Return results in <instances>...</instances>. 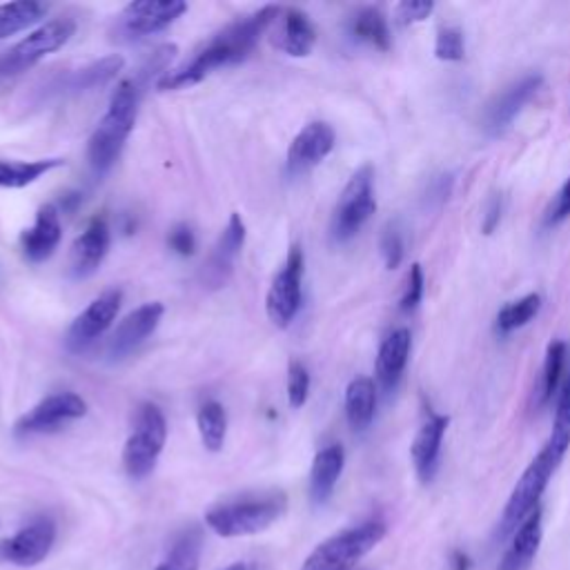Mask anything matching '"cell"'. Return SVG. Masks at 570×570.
Returning <instances> with one entry per match:
<instances>
[{
	"label": "cell",
	"instance_id": "6da1fadb",
	"mask_svg": "<svg viewBox=\"0 0 570 570\" xmlns=\"http://www.w3.org/2000/svg\"><path fill=\"white\" fill-rule=\"evenodd\" d=\"M174 54H176L174 45L159 47L132 79L123 81L116 88L105 116L98 120L96 130L92 132L90 141H88V163H90V170L94 172V176L107 174L114 167V163L118 161L125 143H128V139L135 130L143 90L148 88V83L152 81L154 74L163 77L170 72L167 66L172 62Z\"/></svg>",
	"mask_w": 570,
	"mask_h": 570
},
{
	"label": "cell",
	"instance_id": "7a4b0ae2",
	"mask_svg": "<svg viewBox=\"0 0 570 570\" xmlns=\"http://www.w3.org/2000/svg\"><path fill=\"white\" fill-rule=\"evenodd\" d=\"M281 10L275 5L261 8L259 12L243 16L228 27H223L219 34H214L185 66L170 70L156 81V88L161 92H174L185 90L201 83L212 72L236 66L247 54L255 49L261 40V36L277 23Z\"/></svg>",
	"mask_w": 570,
	"mask_h": 570
},
{
	"label": "cell",
	"instance_id": "3957f363",
	"mask_svg": "<svg viewBox=\"0 0 570 570\" xmlns=\"http://www.w3.org/2000/svg\"><path fill=\"white\" fill-rule=\"evenodd\" d=\"M568 449H570L568 439L550 434L548 443L539 451V455L528 464V468L520 477L517 486L513 488L509 503H505L501 522H499V531H497L499 539L511 537L524 524V520L535 509H539V499H542L544 490L548 488V481L552 479V475L559 468Z\"/></svg>",
	"mask_w": 570,
	"mask_h": 570
},
{
	"label": "cell",
	"instance_id": "277c9868",
	"mask_svg": "<svg viewBox=\"0 0 570 570\" xmlns=\"http://www.w3.org/2000/svg\"><path fill=\"white\" fill-rule=\"evenodd\" d=\"M288 509V499L281 492L264 497H245L217 505L208 515L206 524L219 537H247L268 531L275 522L283 517Z\"/></svg>",
	"mask_w": 570,
	"mask_h": 570
},
{
	"label": "cell",
	"instance_id": "5b68a950",
	"mask_svg": "<svg viewBox=\"0 0 570 570\" xmlns=\"http://www.w3.org/2000/svg\"><path fill=\"white\" fill-rule=\"evenodd\" d=\"M388 526L379 520L341 531L316 546L301 570H352L374 546L382 544Z\"/></svg>",
	"mask_w": 570,
	"mask_h": 570
},
{
	"label": "cell",
	"instance_id": "8992f818",
	"mask_svg": "<svg viewBox=\"0 0 570 570\" xmlns=\"http://www.w3.org/2000/svg\"><path fill=\"white\" fill-rule=\"evenodd\" d=\"M167 441V421L159 406L143 404L137 410L135 430L125 441L123 468L132 479H146L156 468V462Z\"/></svg>",
	"mask_w": 570,
	"mask_h": 570
},
{
	"label": "cell",
	"instance_id": "52a82bcc",
	"mask_svg": "<svg viewBox=\"0 0 570 570\" xmlns=\"http://www.w3.org/2000/svg\"><path fill=\"white\" fill-rule=\"evenodd\" d=\"M74 34H77L74 19L62 16L43 23L0 58V77H16L27 72L45 56L58 51L60 47H66Z\"/></svg>",
	"mask_w": 570,
	"mask_h": 570
},
{
	"label": "cell",
	"instance_id": "ba28073f",
	"mask_svg": "<svg viewBox=\"0 0 570 570\" xmlns=\"http://www.w3.org/2000/svg\"><path fill=\"white\" fill-rule=\"evenodd\" d=\"M374 210V170L372 165H363L346 183L344 193L335 206L330 223L333 239L339 243L350 241L370 221Z\"/></svg>",
	"mask_w": 570,
	"mask_h": 570
},
{
	"label": "cell",
	"instance_id": "9c48e42d",
	"mask_svg": "<svg viewBox=\"0 0 570 570\" xmlns=\"http://www.w3.org/2000/svg\"><path fill=\"white\" fill-rule=\"evenodd\" d=\"M187 12L183 0H139L125 8L114 21V38L135 43L167 30Z\"/></svg>",
	"mask_w": 570,
	"mask_h": 570
},
{
	"label": "cell",
	"instance_id": "30bf717a",
	"mask_svg": "<svg viewBox=\"0 0 570 570\" xmlns=\"http://www.w3.org/2000/svg\"><path fill=\"white\" fill-rule=\"evenodd\" d=\"M303 272H305V261L303 252L299 245H292L288 252L286 266L281 272L275 277L268 296H266V312L268 319L277 328H288L294 316L301 310L303 301Z\"/></svg>",
	"mask_w": 570,
	"mask_h": 570
},
{
	"label": "cell",
	"instance_id": "8fae6325",
	"mask_svg": "<svg viewBox=\"0 0 570 570\" xmlns=\"http://www.w3.org/2000/svg\"><path fill=\"white\" fill-rule=\"evenodd\" d=\"M88 415V402L77 393H58L38 402L27 410L14 426L16 437H32L43 432H54L70 421Z\"/></svg>",
	"mask_w": 570,
	"mask_h": 570
},
{
	"label": "cell",
	"instance_id": "7c38bea8",
	"mask_svg": "<svg viewBox=\"0 0 570 570\" xmlns=\"http://www.w3.org/2000/svg\"><path fill=\"white\" fill-rule=\"evenodd\" d=\"M120 301H123L120 290H107L98 299H94L72 322L70 330L66 335L68 350L74 354H81L88 348H92L116 322Z\"/></svg>",
	"mask_w": 570,
	"mask_h": 570
},
{
	"label": "cell",
	"instance_id": "4fadbf2b",
	"mask_svg": "<svg viewBox=\"0 0 570 570\" xmlns=\"http://www.w3.org/2000/svg\"><path fill=\"white\" fill-rule=\"evenodd\" d=\"M245 234L247 232L241 214H232L201 270V281L208 290H221L228 286L234 275V264L243 249Z\"/></svg>",
	"mask_w": 570,
	"mask_h": 570
},
{
	"label": "cell",
	"instance_id": "5bb4252c",
	"mask_svg": "<svg viewBox=\"0 0 570 570\" xmlns=\"http://www.w3.org/2000/svg\"><path fill=\"white\" fill-rule=\"evenodd\" d=\"M56 542V524L49 517H40L19 531L14 537L0 542V561L21 568H32L45 561Z\"/></svg>",
	"mask_w": 570,
	"mask_h": 570
},
{
	"label": "cell",
	"instance_id": "9a60e30c",
	"mask_svg": "<svg viewBox=\"0 0 570 570\" xmlns=\"http://www.w3.org/2000/svg\"><path fill=\"white\" fill-rule=\"evenodd\" d=\"M163 312H165L163 303L152 301V303H143L141 307H137L135 312L125 316L109 339V346H107L109 359L112 361L125 359L128 354H132L141 344H146L159 328V324L163 319Z\"/></svg>",
	"mask_w": 570,
	"mask_h": 570
},
{
	"label": "cell",
	"instance_id": "2e32d148",
	"mask_svg": "<svg viewBox=\"0 0 570 570\" xmlns=\"http://www.w3.org/2000/svg\"><path fill=\"white\" fill-rule=\"evenodd\" d=\"M335 130L324 120L307 123L288 148V174L299 176L319 165L335 150Z\"/></svg>",
	"mask_w": 570,
	"mask_h": 570
},
{
	"label": "cell",
	"instance_id": "e0dca14e",
	"mask_svg": "<svg viewBox=\"0 0 570 570\" xmlns=\"http://www.w3.org/2000/svg\"><path fill=\"white\" fill-rule=\"evenodd\" d=\"M112 245V232L105 217H94L88 228L77 236L70 249V275L77 281L94 277Z\"/></svg>",
	"mask_w": 570,
	"mask_h": 570
},
{
	"label": "cell",
	"instance_id": "ac0fdd59",
	"mask_svg": "<svg viewBox=\"0 0 570 570\" xmlns=\"http://www.w3.org/2000/svg\"><path fill=\"white\" fill-rule=\"evenodd\" d=\"M451 419L443 415H430V419L419 428L415 441H412V462L417 477L423 484H430L439 468V455H441V441L449 430Z\"/></svg>",
	"mask_w": 570,
	"mask_h": 570
},
{
	"label": "cell",
	"instance_id": "d6986e66",
	"mask_svg": "<svg viewBox=\"0 0 570 570\" xmlns=\"http://www.w3.org/2000/svg\"><path fill=\"white\" fill-rule=\"evenodd\" d=\"M60 236H62V225L56 206H43L36 214L34 225L23 232L21 239L23 255L32 264H43L54 255V249L60 243Z\"/></svg>",
	"mask_w": 570,
	"mask_h": 570
},
{
	"label": "cell",
	"instance_id": "ffe728a7",
	"mask_svg": "<svg viewBox=\"0 0 570 570\" xmlns=\"http://www.w3.org/2000/svg\"><path fill=\"white\" fill-rule=\"evenodd\" d=\"M544 537V513L535 509L524 524L513 533V542L509 550L503 552L497 570H528L535 561Z\"/></svg>",
	"mask_w": 570,
	"mask_h": 570
},
{
	"label": "cell",
	"instance_id": "44dd1931",
	"mask_svg": "<svg viewBox=\"0 0 570 570\" xmlns=\"http://www.w3.org/2000/svg\"><path fill=\"white\" fill-rule=\"evenodd\" d=\"M410 346H412V335L410 330L406 328H399L395 330L393 335H388L382 344V348H379V354H376V382L382 384L384 391H395L399 379L406 370V363H408V357H410Z\"/></svg>",
	"mask_w": 570,
	"mask_h": 570
},
{
	"label": "cell",
	"instance_id": "7402d4cb",
	"mask_svg": "<svg viewBox=\"0 0 570 570\" xmlns=\"http://www.w3.org/2000/svg\"><path fill=\"white\" fill-rule=\"evenodd\" d=\"M316 32L310 19L301 10H286L277 19V34L272 38V45L288 56L303 58L314 49Z\"/></svg>",
	"mask_w": 570,
	"mask_h": 570
},
{
	"label": "cell",
	"instance_id": "603a6c76",
	"mask_svg": "<svg viewBox=\"0 0 570 570\" xmlns=\"http://www.w3.org/2000/svg\"><path fill=\"white\" fill-rule=\"evenodd\" d=\"M542 88V77H526L520 83H515L511 90H505L488 109V132L501 135L509 125L515 120V116L522 112V107L537 94Z\"/></svg>",
	"mask_w": 570,
	"mask_h": 570
},
{
	"label": "cell",
	"instance_id": "cb8c5ba5",
	"mask_svg": "<svg viewBox=\"0 0 570 570\" xmlns=\"http://www.w3.org/2000/svg\"><path fill=\"white\" fill-rule=\"evenodd\" d=\"M344 464L346 453L341 443H333V446L316 453L310 468V497L314 503H326L333 497L344 473Z\"/></svg>",
	"mask_w": 570,
	"mask_h": 570
},
{
	"label": "cell",
	"instance_id": "d4e9b609",
	"mask_svg": "<svg viewBox=\"0 0 570 570\" xmlns=\"http://www.w3.org/2000/svg\"><path fill=\"white\" fill-rule=\"evenodd\" d=\"M376 410V386L370 376H357L346 388V419L352 430H365Z\"/></svg>",
	"mask_w": 570,
	"mask_h": 570
},
{
	"label": "cell",
	"instance_id": "484cf974",
	"mask_svg": "<svg viewBox=\"0 0 570 570\" xmlns=\"http://www.w3.org/2000/svg\"><path fill=\"white\" fill-rule=\"evenodd\" d=\"M203 555V531L199 526L185 528L154 570H199Z\"/></svg>",
	"mask_w": 570,
	"mask_h": 570
},
{
	"label": "cell",
	"instance_id": "4316f807",
	"mask_svg": "<svg viewBox=\"0 0 570 570\" xmlns=\"http://www.w3.org/2000/svg\"><path fill=\"white\" fill-rule=\"evenodd\" d=\"M125 68V58L120 54H112V56H105L96 62H92V66L70 74L66 79V90L62 92H72V94H79V92H90V90H98L107 83H112L118 72Z\"/></svg>",
	"mask_w": 570,
	"mask_h": 570
},
{
	"label": "cell",
	"instance_id": "83f0119b",
	"mask_svg": "<svg viewBox=\"0 0 570 570\" xmlns=\"http://www.w3.org/2000/svg\"><path fill=\"white\" fill-rule=\"evenodd\" d=\"M350 34L354 40L372 45L374 49L388 51L391 49V30L386 16L379 12L376 8H365L359 10L350 19Z\"/></svg>",
	"mask_w": 570,
	"mask_h": 570
},
{
	"label": "cell",
	"instance_id": "f1b7e54d",
	"mask_svg": "<svg viewBox=\"0 0 570 570\" xmlns=\"http://www.w3.org/2000/svg\"><path fill=\"white\" fill-rule=\"evenodd\" d=\"M62 159H38V161H0V187L21 189L36 183L47 172L60 167Z\"/></svg>",
	"mask_w": 570,
	"mask_h": 570
},
{
	"label": "cell",
	"instance_id": "f546056e",
	"mask_svg": "<svg viewBox=\"0 0 570 570\" xmlns=\"http://www.w3.org/2000/svg\"><path fill=\"white\" fill-rule=\"evenodd\" d=\"M47 14V5L36 0H19V3L0 5V40L10 38L30 25L38 23Z\"/></svg>",
	"mask_w": 570,
	"mask_h": 570
},
{
	"label": "cell",
	"instance_id": "4dcf8cb0",
	"mask_svg": "<svg viewBox=\"0 0 570 570\" xmlns=\"http://www.w3.org/2000/svg\"><path fill=\"white\" fill-rule=\"evenodd\" d=\"M197 426H199V434L206 451L210 453H219L225 443V434H228V412L219 402H206L199 408L197 415Z\"/></svg>",
	"mask_w": 570,
	"mask_h": 570
},
{
	"label": "cell",
	"instance_id": "1f68e13d",
	"mask_svg": "<svg viewBox=\"0 0 570 570\" xmlns=\"http://www.w3.org/2000/svg\"><path fill=\"white\" fill-rule=\"evenodd\" d=\"M539 307H542V296L537 292L526 294L524 299H520L515 303H509L497 314V330L501 335H509V333L524 328L526 324H531L535 319Z\"/></svg>",
	"mask_w": 570,
	"mask_h": 570
},
{
	"label": "cell",
	"instance_id": "d6a6232c",
	"mask_svg": "<svg viewBox=\"0 0 570 570\" xmlns=\"http://www.w3.org/2000/svg\"><path fill=\"white\" fill-rule=\"evenodd\" d=\"M566 365V344L563 341H550L546 348V361H544V379H542V404H548L552 395L557 393V386L561 382Z\"/></svg>",
	"mask_w": 570,
	"mask_h": 570
},
{
	"label": "cell",
	"instance_id": "836d02e7",
	"mask_svg": "<svg viewBox=\"0 0 570 570\" xmlns=\"http://www.w3.org/2000/svg\"><path fill=\"white\" fill-rule=\"evenodd\" d=\"M434 56L446 62L464 60L466 56V43L464 32L460 27H441L434 40Z\"/></svg>",
	"mask_w": 570,
	"mask_h": 570
},
{
	"label": "cell",
	"instance_id": "e575fe53",
	"mask_svg": "<svg viewBox=\"0 0 570 570\" xmlns=\"http://www.w3.org/2000/svg\"><path fill=\"white\" fill-rule=\"evenodd\" d=\"M310 395V372L307 368L299 361L292 359L288 365V404L290 408H303Z\"/></svg>",
	"mask_w": 570,
	"mask_h": 570
},
{
	"label": "cell",
	"instance_id": "d590c367",
	"mask_svg": "<svg viewBox=\"0 0 570 570\" xmlns=\"http://www.w3.org/2000/svg\"><path fill=\"white\" fill-rule=\"evenodd\" d=\"M167 243L178 257H193L195 249H197V236H195L193 228L185 225V223H178L170 230Z\"/></svg>",
	"mask_w": 570,
	"mask_h": 570
},
{
	"label": "cell",
	"instance_id": "8d00e7d4",
	"mask_svg": "<svg viewBox=\"0 0 570 570\" xmlns=\"http://www.w3.org/2000/svg\"><path fill=\"white\" fill-rule=\"evenodd\" d=\"M382 255L388 270H397L404 261V239L395 228H388L382 236Z\"/></svg>",
	"mask_w": 570,
	"mask_h": 570
},
{
	"label": "cell",
	"instance_id": "74e56055",
	"mask_svg": "<svg viewBox=\"0 0 570 570\" xmlns=\"http://www.w3.org/2000/svg\"><path fill=\"white\" fill-rule=\"evenodd\" d=\"M421 296H423V270H421L419 264H415V266H410L408 283H406V292H404V296L399 301V310L402 312L415 310L419 305Z\"/></svg>",
	"mask_w": 570,
	"mask_h": 570
},
{
	"label": "cell",
	"instance_id": "f35d334b",
	"mask_svg": "<svg viewBox=\"0 0 570 570\" xmlns=\"http://www.w3.org/2000/svg\"><path fill=\"white\" fill-rule=\"evenodd\" d=\"M552 434L570 441V374H568V379L563 382L561 395H559V402H557Z\"/></svg>",
	"mask_w": 570,
	"mask_h": 570
},
{
	"label": "cell",
	"instance_id": "ab89813d",
	"mask_svg": "<svg viewBox=\"0 0 570 570\" xmlns=\"http://www.w3.org/2000/svg\"><path fill=\"white\" fill-rule=\"evenodd\" d=\"M434 12V3L430 0H406L397 8V19L402 25H415L426 21Z\"/></svg>",
	"mask_w": 570,
	"mask_h": 570
},
{
	"label": "cell",
	"instance_id": "60d3db41",
	"mask_svg": "<svg viewBox=\"0 0 570 570\" xmlns=\"http://www.w3.org/2000/svg\"><path fill=\"white\" fill-rule=\"evenodd\" d=\"M570 217V178L563 183L557 195V203L548 217V223H561L563 219Z\"/></svg>",
	"mask_w": 570,
	"mask_h": 570
},
{
	"label": "cell",
	"instance_id": "b9f144b4",
	"mask_svg": "<svg viewBox=\"0 0 570 570\" xmlns=\"http://www.w3.org/2000/svg\"><path fill=\"white\" fill-rule=\"evenodd\" d=\"M501 221V197H492L486 210V219H484V234H492L495 228Z\"/></svg>",
	"mask_w": 570,
	"mask_h": 570
},
{
	"label": "cell",
	"instance_id": "7bdbcfd3",
	"mask_svg": "<svg viewBox=\"0 0 570 570\" xmlns=\"http://www.w3.org/2000/svg\"><path fill=\"white\" fill-rule=\"evenodd\" d=\"M451 566H453V570H470L473 561H470V557L464 550H453Z\"/></svg>",
	"mask_w": 570,
	"mask_h": 570
},
{
	"label": "cell",
	"instance_id": "ee69618b",
	"mask_svg": "<svg viewBox=\"0 0 570 570\" xmlns=\"http://www.w3.org/2000/svg\"><path fill=\"white\" fill-rule=\"evenodd\" d=\"M225 570H255V568H252V566H247V563H243V561H236V563L228 566Z\"/></svg>",
	"mask_w": 570,
	"mask_h": 570
}]
</instances>
